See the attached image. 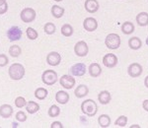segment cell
Returning <instances> with one entry per match:
<instances>
[{"label":"cell","instance_id":"obj_1","mask_svg":"<svg viewBox=\"0 0 148 128\" xmlns=\"http://www.w3.org/2000/svg\"><path fill=\"white\" fill-rule=\"evenodd\" d=\"M81 110L85 115L89 117H93L97 114L98 112V105L95 101L91 99H85L82 103H81Z\"/></svg>","mask_w":148,"mask_h":128},{"label":"cell","instance_id":"obj_2","mask_svg":"<svg viewBox=\"0 0 148 128\" xmlns=\"http://www.w3.org/2000/svg\"><path fill=\"white\" fill-rule=\"evenodd\" d=\"M9 77L14 81H19L25 76V67L20 63H14L8 69Z\"/></svg>","mask_w":148,"mask_h":128},{"label":"cell","instance_id":"obj_3","mask_svg":"<svg viewBox=\"0 0 148 128\" xmlns=\"http://www.w3.org/2000/svg\"><path fill=\"white\" fill-rule=\"evenodd\" d=\"M121 37L118 34L114 33H111L106 37L105 39V46H106L110 49H118L121 46Z\"/></svg>","mask_w":148,"mask_h":128},{"label":"cell","instance_id":"obj_4","mask_svg":"<svg viewBox=\"0 0 148 128\" xmlns=\"http://www.w3.org/2000/svg\"><path fill=\"white\" fill-rule=\"evenodd\" d=\"M57 73L54 70H46L42 74V81L47 86H52L57 82Z\"/></svg>","mask_w":148,"mask_h":128},{"label":"cell","instance_id":"obj_5","mask_svg":"<svg viewBox=\"0 0 148 128\" xmlns=\"http://www.w3.org/2000/svg\"><path fill=\"white\" fill-rule=\"evenodd\" d=\"M36 16H37L36 11L33 8H30V7L23 9L20 14V18L24 23H32L33 21H35Z\"/></svg>","mask_w":148,"mask_h":128},{"label":"cell","instance_id":"obj_6","mask_svg":"<svg viewBox=\"0 0 148 128\" xmlns=\"http://www.w3.org/2000/svg\"><path fill=\"white\" fill-rule=\"evenodd\" d=\"M74 52L79 57H85L89 52V46L84 41H79L74 46Z\"/></svg>","mask_w":148,"mask_h":128},{"label":"cell","instance_id":"obj_7","mask_svg":"<svg viewBox=\"0 0 148 128\" xmlns=\"http://www.w3.org/2000/svg\"><path fill=\"white\" fill-rule=\"evenodd\" d=\"M22 31L17 26H13L7 31V37L10 42H17L22 37Z\"/></svg>","mask_w":148,"mask_h":128},{"label":"cell","instance_id":"obj_8","mask_svg":"<svg viewBox=\"0 0 148 128\" xmlns=\"http://www.w3.org/2000/svg\"><path fill=\"white\" fill-rule=\"evenodd\" d=\"M143 68L139 63L133 62L130 64V66L127 67V74L130 76L131 78H137L142 74Z\"/></svg>","mask_w":148,"mask_h":128},{"label":"cell","instance_id":"obj_9","mask_svg":"<svg viewBox=\"0 0 148 128\" xmlns=\"http://www.w3.org/2000/svg\"><path fill=\"white\" fill-rule=\"evenodd\" d=\"M75 79L72 77L71 75H62L61 78L59 79V84L60 86H62L64 89L66 90H70L75 86Z\"/></svg>","mask_w":148,"mask_h":128},{"label":"cell","instance_id":"obj_10","mask_svg":"<svg viewBox=\"0 0 148 128\" xmlns=\"http://www.w3.org/2000/svg\"><path fill=\"white\" fill-rule=\"evenodd\" d=\"M86 71H87V68H86L85 63L83 62L76 63L70 67V73L76 77H81V76L85 75Z\"/></svg>","mask_w":148,"mask_h":128},{"label":"cell","instance_id":"obj_11","mask_svg":"<svg viewBox=\"0 0 148 128\" xmlns=\"http://www.w3.org/2000/svg\"><path fill=\"white\" fill-rule=\"evenodd\" d=\"M118 57L114 53H108L106 55H104V57H103V64L108 68L116 67V64H118Z\"/></svg>","mask_w":148,"mask_h":128},{"label":"cell","instance_id":"obj_12","mask_svg":"<svg viewBox=\"0 0 148 128\" xmlns=\"http://www.w3.org/2000/svg\"><path fill=\"white\" fill-rule=\"evenodd\" d=\"M47 62L51 66H57L61 62V55L56 51H51L47 54Z\"/></svg>","mask_w":148,"mask_h":128},{"label":"cell","instance_id":"obj_13","mask_svg":"<svg viewBox=\"0 0 148 128\" xmlns=\"http://www.w3.org/2000/svg\"><path fill=\"white\" fill-rule=\"evenodd\" d=\"M83 27H84L85 31H87V32H94V31L98 29V22L95 18L88 17L83 22Z\"/></svg>","mask_w":148,"mask_h":128},{"label":"cell","instance_id":"obj_14","mask_svg":"<svg viewBox=\"0 0 148 128\" xmlns=\"http://www.w3.org/2000/svg\"><path fill=\"white\" fill-rule=\"evenodd\" d=\"M84 7L85 10L88 12V13H96V12L99 10L100 5L99 2L97 0H86L84 3Z\"/></svg>","mask_w":148,"mask_h":128},{"label":"cell","instance_id":"obj_15","mask_svg":"<svg viewBox=\"0 0 148 128\" xmlns=\"http://www.w3.org/2000/svg\"><path fill=\"white\" fill-rule=\"evenodd\" d=\"M88 71H89L90 76L93 78H98L102 74V68H101V66H100V64L97 62H93L90 64L89 68H88Z\"/></svg>","mask_w":148,"mask_h":128},{"label":"cell","instance_id":"obj_16","mask_svg":"<svg viewBox=\"0 0 148 128\" xmlns=\"http://www.w3.org/2000/svg\"><path fill=\"white\" fill-rule=\"evenodd\" d=\"M98 101H100V103L103 106H106L110 103V101H112V96H111V93L109 91H101L99 94H98Z\"/></svg>","mask_w":148,"mask_h":128},{"label":"cell","instance_id":"obj_17","mask_svg":"<svg viewBox=\"0 0 148 128\" xmlns=\"http://www.w3.org/2000/svg\"><path fill=\"white\" fill-rule=\"evenodd\" d=\"M69 94L65 91H58L56 94V101L60 105H66L69 101Z\"/></svg>","mask_w":148,"mask_h":128},{"label":"cell","instance_id":"obj_18","mask_svg":"<svg viewBox=\"0 0 148 128\" xmlns=\"http://www.w3.org/2000/svg\"><path fill=\"white\" fill-rule=\"evenodd\" d=\"M88 94H89V88L86 86V85H79L75 89V91H74V95L78 99L84 98Z\"/></svg>","mask_w":148,"mask_h":128},{"label":"cell","instance_id":"obj_19","mask_svg":"<svg viewBox=\"0 0 148 128\" xmlns=\"http://www.w3.org/2000/svg\"><path fill=\"white\" fill-rule=\"evenodd\" d=\"M13 114V108L10 105H2L0 106V116L3 118H9Z\"/></svg>","mask_w":148,"mask_h":128},{"label":"cell","instance_id":"obj_20","mask_svg":"<svg viewBox=\"0 0 148 128\" xmlns=\"http://www.w3.org/2000/svg\"><path fill=\"white\" fill-rule=\"evenodd\" d=\"M128 46H130L132 50H138V49H140L142 46L141 39L137 37H130V39H128Z\"/></svg>","mask_w":148,"mask_h":128},{"label":"cell","instance_id":"obj_21","mask_svg":"<svg viewBox=\"0 0 148 128\" xmlns=\"http://www.w3.org/2000/svg\"><path fill=\"white\" fill-rule=\"evenodd\" d=\"M136 23L140 27H146L148 26V13L147 12H140L135 18Z\"/></svg>","mask_w":148,"mask_h":128},{"label":"cell","instance_id":"obj_22","mask_svg":"<svg viewBox=\"0 0 148 128\" xmlns=\"http://www.w3.org/2000/svg\"><path fill=\"white\" fill-rule=\"evenodd\" d=\"M111 117L108 114H101L98 117V124L102 128H107L111 125Z\"/></svg>","mask_w":148,"mask_h":128},{"label":"cell","instance_id":"obj_23","mask_svg":"<svg viewBox=\"0 0 148 128\" xmlns=\"http://www.w3.org/2000/svg\"><path fill=\"white\" fill-rule=\"evenodd\" d=\"M134 25L131 22H130V21H126V22L123 23V25H121V32L125 35H131L134 32Z\"/></svg>","mask_w":148,"mask_h":128},{"label":"cell","instance_id":"obj_24","mask_svg":"<svg viewBox=\"0 0 148 128\" xmlns=\"http://www.w3.org/2000/svg\"><path fill=\"white\" fill-rule=\"evenodd\" d=\"M26 110H27L28 113L30 114H34V113L38 112L40 110V105L36 101H30L27 103V106H26Z\"/></svg>","mask_w":148,"mask_h":128},{"label":"cell","instance_id":"obj_25","mask_svg":"<svg viewBox=\"0 0 148 128\" xmlns=\"http://www.w3.org/2000/svg\"><path fill=\"white\" fill-rule=\"evenodd\" d=\"M51 15L53 16L54 18L59 19V18H61L63 16L65 10H64V8H62V7H60L58 5H53L51 7Z\"/></svg>","mask_w":148,"mask_h":128},{"label":"cell","instance_id":"obj_26","mask_svg":"<svg viewBox=\"0 0 148 128\" xmlns=\"http://www.w3.org/2000/svg\"><path fill=\"white\" fill-rule=\"evenodd\" d=\"M61 35H64V37H71L74 33L73 27L69 24H64V25L61 27Z\"/></svg>","mask_w":148,"mask_h":128},{"label":"cell","instance_id":"obj_27","mask_svg":"<svg viewBox=\"0 0 148 128\" xmlns=\"http://www.w3.org/2000/svg\"><path fill=\"white\" fill-rule=\"evenodd\" d=\"M47 94H49L47 90H46L45 88H42V87L38 88V89L35 91V97L38 99H40V101H42V99H46L47 97Z\"/></svg>","mask_w":148,"mask_h":128},{"label":"cell","instance_id":"obj_28","mask_svg":"<svg viewBox=\"0 0 148 128\" xmlns=\"http://www.w3.org/2000/svg\"><path fill=\"white\" fill-rule=\"evenodd\" d=\"M47 114H49V116H51V117H57L59 114H60V108H59V106L56 105L51 106V108H49V110H47Z\"/></svg>","mask_w":148,"mask_h":128},{"label":"cell","instance_id":"obj_29","mask_svg":"<svg viewBox=\"0 0 148 128\" xmlns=\"http://www.w3.org/2000/svg\"><path fill=\"white\" fill-rule=\"evenodd\" d=\"M21 53H22V49L17 44H14V46H10V48H9V54L12 57H18Z\"/></svg>","mask_w":148,"mask_h":128},{"label":"cell","instance_id":"obj_30","mask_svg":"<svg viewBox=\"0 0 148 128\" xmlns=\"http://www.w3.org/2000/svg\"><path fill=\"white\" fill-rule=\"evenodd\" d=\"M26 35H27L28 39H31V41H35V39H38V37H39V34H38V32L36 31L34 28H27V30H26Z\"/></svg>","mask_w":148,"mask_h":128},{"label":"cell","instance_id":"obj_31","mask_svg":"<svg viewBox=\"0 0 148 128\" xmlns=\"http://www.w3.org/2000/svg\"><path fill=\"white\" fill-rule=\"evenodd\" d=\"M44 31H45V33H46L47 35H53L54 33H56V25H54L53 23L49 22V23H47L46 25H45Z\"/></svg>","mask_w":148,"mask_h":128},{"label":"cell","instance_id":"obj_32","mask_svg":"<svg viewBox=\"0 0 148 128\" xmlns=\"http://www.w3.org/2000/svg\"><path fill=\"white\" fill-rule=\"evenodd\" d=\"M127 121H128V119L125 115H121V116H119L116 118V121H114V125L120 126V127H125L126 124H127Z\"/></svg>","mask_w":148,"mask_h":128},{"label":"cell","instance_id":"obj_33","mask_svg":"<svg viewBox=\"0 0 148 128\" xmlns=\"http://www.w3.org/2000/svg\"><path fill=\"white\" fill-rule=\"evenodd\" d=\"M14 103H15V106H16V108H24V106H27L28 101H26L25 98H23V97H17Z\"/></svg>","mask_w":148,"mask_h":128},{"label":"cell","instance_id":"obj_34","mask_svg":"<svg viewBox=\"0 0 148 128\" xmlns=\"http://www.w3.org/2000/svg\"><path fill=\"white\" fill-rule=\"evenodd\" d=\"M15 117L19 122H25L26 120H27V114L22 110H19L18 112L16 113Z\"/></svg>","mask_w":148,"mask_h":128},{"label":"cell","instance_id":"obj_35","mask_svg":"<svg viewBox=\"0 0 148 128\" xmlns=\"http://www.w3.org/2000/svg\"><path fill=\"white\" fill-rule=\"evenodd\" d=\"M9 63V59L6 54H0V67H4Z\"/></svg>","mask_w":148,"mask_h":128},{"label":"cell","instance_id":"obj_36","mask_svg":"<svg viewBox=\"0 0 148 128\" xmlns=\"http://www.w3.org/2000/svg\"><path fill=\"white\" fill-rule=\"evenodd\" d=\"M8 11V4L5 3L3 5H0V15H3Z\"/></svg>","mask_w":148,"mask_h":128},{"label":"cell","instance_id":"obj_37","mask_svg":"<svg viewBox=\"0 0 148 128\" xmlns=\"http://www.w3.org/2000/svg\"><path fill=\"white\" fill-rule=\"evenodd\" d=\"M51 128H63V125L60 121H53L51 123Z\"/></svg>","mask_w":148,"mask_h":128},{"label":"cell","instance_id":"obj_38","mask_svg":"<svg viewBox=\"0 0 148 128\" xmlns=\"http://www.w3.org/2000/svg\"><path fill=\"white\" fill-rule=\"evenodd\" d=\"M142 108L145 111H148V99H145L142 103Z\"/></svg>","mask_w":148,"mask_h":128},{"label":"cell","instance_id":"obj_39","mask_svg":"<svg viewBox=\"0 0 148 128\" xmlns=\"http://www.w3.org/2000/svg\"><path fill=\"white\" fill-rule=\"evenodd\" d=\"M144 86L148 89V76H146L144 79Z\"/></svg>","mask_w":148,"mask_h":128},{"label":"cell","instance_id":"obj_40","mask_svg":"<svg viewBox=\"0 0 148 128\" xmlns=\"http://www.w3.org/2000/svg\"><path fill=\"white\" fill-rule=\"evenodd\" d=\"M130 128H140L139 125H137V124H134V125H131Z\"/></svg>","mask_w":148,"mask_h":128},{"label":"cell","instance_id":"obj_41","mask_svg":"<svg viewBox=\"0 0 148 128\" xmlns=\"http://www.w3.org/2000/svg\"><path fill=\"white\" fill-rule=\"evenodd\" d=\"M5 3H7L6 0H0V5H3V4H5Z\"/></svg>","mask_w":148,"mask_h":128},{"label":"cell","instance_id":"obj_42","mask_svg":"<svg viewBox=\"0 0 148 128\" xmlns=\"http://www.w3.org/2000/svg\"><path fill=\"white\" fill-rule=\"evenodd\" d=\"M12 125H13V127H17L18 126V124H17V123H12Z\"/></svg>","mask_w":148,"mask_h":128},{"label":"cell","instance_id":"obj_43","mask_svg":"<svg viewBox=\"0 0 148 128\" xmlns=\"http://www.w3.org/2000/svg\"><path fill=\"white\" fill-rule=\"evenodd\" d=\"M54 1H56V2H60V1H62V0H54Z\"/></svg>","mask_w":148,"mask_h":128},{"label":"cell","instance_id":"obj_44","mask_svg":"<svg viewBox=\"0 0 148 128\" xmlns=\"http://www.w3.org/2000/svg\"><path fill=\"white\" fill-rule=\"evenodd\" d=\"M146 44H147V46H148V37H147V39H146Z\"/></svg>","mask_w":148,"mask_h":128}]
</instances>
